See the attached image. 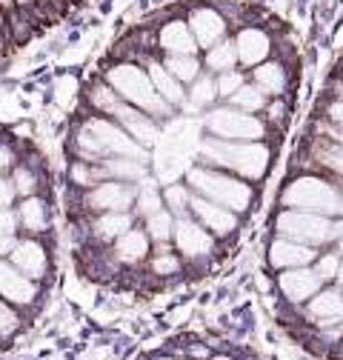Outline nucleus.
I'll return each mask as SVG.
<instances>
[{"label":"nucleus","mask_w":343,"mask_h":360,"mask_svg":"<svg viewBox=\"0 0 343 360\" xmlns=\"http://www.w3.org/2000/svg\"><path fill=\"white\" fill-rule=\"evenodd\" d=\"M272 152L261 141H221L209 138L200 143V163L232 172L243 180H261L269 169Z\"/></svg>","instance_id":"f257e3e1"},{"label":"nucleus","mask_w":343,"mask_h":360,"mask_svg":"<svg viewBox=\"0 0 343 360\" xmlns=\"http://www.w3.org/2000/svg\"><path fill=\"white\" fill-rule=\"evenodd\" d=\"M186 184L192 186V192L232 209L235 214L246 212L254 200V189H252V184H246L243 177H238L232 172H224V169H214V166H203V163L189 169Z\"/></svg>","instance_id":"f03ea898"},{"label":"nucleus","mask_w":343,"mask_h":360,"mask_svg":"<svg viewBox=\"0 0 343 360\" xmlns=\"http://www.w3.org/2000/svg\"><path fill=\"white\" fill-rule=\"evenodd\" d=\"M106 83L115 89L120 101L138 106L141 112L152 115L155 120H163L172 115V106L160 98L149 72L138 63H115L112 69H106Z\"/></svg>","instance_id":"7ed1b4c3"},{"label":"nucleus","mask_w":343,"mask_h":360,"mask_svg":"<svg viewBox=\"0 0 343 360\" xmlns=\"http://www.w3.org/2000/svg\"><path fill=\"white\" fill-rule=\"evenodd\" d=\"M283 209L315 212L326 217H343V189L318 174H300L280 195Z\"/></svg>","instance_id":"20e7f679"},{"label":"nucleus","mask_w":343,"mask_h":360,"mask_svg":"<svg viewBox=\"0 0 343 360\" xmlns=\"http://www.w3.org/2000/svg\"><path fill=\"white\" fill-rule=\"evenodd\" d=\"M275 232L278 238H289L306 246H326L335 238V220L315 212H300V209H283L275 217Z\"/></svg>","instance_id":"39448f33"},{"label":"nucleus","mask_w":343,"mask_h":360,"mask_svg":"<svg viewBox=\"0 0 343 360\" xmlns=\"http://www.w3.org/2000/svg\"><path fill=\"white\" fill-rule=\"evenodd\" d=\"M206 131L221 141H264L266 123L235 106H218L206 115Z\"/></svg>","instance_id":"423d86ee"},{"label":"nucleus","mask_w":343,"mask_h":360,"mask_svg":"<svg viewBox=\"0 0 343 360\" xmlns=\"http://www.w3.org/2000/svg\"><path fill=\"white\" fill-rule=\"evenodd\" d=\"M138 200V186L123 184V180H101L98 186L89 189L86 195V209L98 214L103 212H132Z\"/></svg>","instance_id":"0eeeda50"},{"label":"nucleus","mask_w":343,"mask_h":360,"mask_svg":"<svg viewBox=\"0 0 343 360\" xmlns=\"http://www.w3.org/2000/svg\"><path fill=\"white\" fill-rule=\"evenodd\" d=\"M172 240H175V249L183 257L200 260V257H209L214 252V240L218 238L192 214H181V217H175V235H172Z\"/></svg>","instance_id":"6e6552de"},{"label":"nucleus","mask_w":343,"mask_h":360,"mask_svg":"<svg viewBox=\"0 0 343 360\" xmlns=\"http://www.w3.org/2000/svg\"><path fill=\"white\" fill-rule=\"evenodd\" d=\"M186 23H189V29H192L200 49L218 46V43L226 40V34H229L226 15L218 12L214 6H192L189 15H186Z\"/></svg>","instance_id":"1a4fd4ad"},{"label":"nucleus","mask_w":343,"mask_h":360,"mask_svg":"<svg viewBox=\"0 0 343 360\" xmlns=\"http://www.w3.org/2000/svg\"><path fill=\"white\" fill-rule=\"evenodd\" d=\"M278 289L292 306H304L323 289V281L315 272V266H300V269H286V272L278 275Z\"/></svg>","instance_id":"9d476101"},{"label":"nucleus","mask_w":343,"mask_h":360,"mask_svg":"<svg viewBox=\"0 0 343 360\" xmlns=\"http://www.w3.org/2000/svg\"><path fill=\"white\" fill-rule=\"evenodd\" d=\"M189 214L195 217V220H200L203 226L214 235V238H229L235 229H238V214L232 212V209H226V206H221V203H214V200H209V198H203V195H192V203H189Z\"/></svg>","instance_id":"9b49d317"},{"label":"nucleus","mask_w":343,"mask_h":360,"mask_svg":"<svg viewBox=\"0 0 343 360\" xmlns=\"http://www.w3.org/2000/svg\"><path fill=\"white\" fill-rule=\"evenodd\" d=\"M318 249L315 246H306V243H297V240H289V238H275L269 243V266L275 272H286V269H300V266H312L318 260Z\"/></svg>","instance_id":"f8f14e48"},{"label":"nucleus","mask_w":343,"mask_h":360,"mask_svg":"<svg viewBox=\"0 0 343 360\" xmlns=\"http://www.w3.org/2000/svg\"><path fill=\"white\" fill-rule=\"evenodd\" d=\"M0 297L12 306H32L37 297V281L26 278L12 260L0 257Z\"/></svg>","instance_id":"ddd939ff"},{"label":"nucleus","mask_w":343,"mask_h":360,"mask_svg":"<svg viewBox=\"0 0 343 360\" xmlns=\"http://www.w3.org/2000/svg\"><path fill=\"white\" fill-rule=\"evenodd\" d=\"M109 117L117 120V123H120L129 134H132V138H135L141 146H146V149H149V146L155 143V138H157V120H155L152 115L141 112L138 106L126 103V101H120Z\"/></svg>","instance_id":"4468645a"},{"label":"nucleus","mask_w":343,"mask_h":360,"mask_svg":"<svg viewBox=\"0 0 343 360\" xmlns=\"http://www.w3.org/2000/svg\"><path fill=\"white\" fill-rule=\"evenodd\" d=\"M235 49H238V63L254 69L257 63L269 60V55H272V37H269V32L257 29V26H243L235 34Z\"/></svg>","instance_id":"2eb2a0df"},{"label":"nucleus","mask_w":343,"mask_h":360,"mask_svg":"<svg viewBox=\"0 0 343 360\" xmlns=\"http://www.w3.org/2000/svg\"><path fill=\"white\" fill-rule=\"evenodd\" d=\"M306 321L315 323V326H337V323H343V289L340 286H323L306 303Z\"/></svg>","instance_id":"dca6fc26"},{"label":"nucleus","mask_w":343,"mask_h":360,"mask_svg":"<svg viewBox=\"0 0 343 360\" xmlns=\"http://www.w3.org/2000/svg\"><path fill=\"white\" fill-rule=\"evenodd\" d=\"M9 260H12V266H18L20 272L26 278H32V281H43L46 272H49V255H46V249H43V243L34 240L32 235L15 243Z\"/></svg>","instance_id":"f3484780"},{"label":"nucleus","mask_w":343,"mask_h":360,"mask_svg":"<svg viewBox=\"0 0 343 360\" xmlns=\"http://www.w3.org/2000/svg\"><path fill=\"white\" fill-rule=\"evenodd\" d=\"M157 49L163 55H198V40L189 29L186 20L175 18V20H166L157 32Z\"/></svg>","instance_id":"a211bd4d"},{"label":"nucleus","mask_w":343,"mask_h":360,"mask_svg":"<svg viewBox=\"0 0 343 360\" xmlns=\"http://www.w3.org/2000/svg\"><path fill=\"white\" fill-rule=\"evenodd\" d=\"M146 72H149L155 89L160 92V98H163L172 109L186 103V89H183V83L163 66V60H149V63H146Z\"/></svg>","instance_id":"6ab92c4d"},{"label":"nucleus","mask_w":343,"mask_h":360,"mask_svg":"<svg viewBox=\"0 0 343 360\" xmlns=\"http://www.w3.org/2000/svg\"><path fill=\"white\" fill-rule=\"evenodd\" d=\"M149 235L146 229H138L132 226L129 232H123L115 243H112V255L117 263H126V266H132V263H141L146 255H149Z\"/></svg>","instance_id":"aec40b11"},{"label":"nucleus","mask_w":343,"mask_h":360,"mask_svg":"<svg viewBox=\"0 0 343 360\" xmlns=\"http://www.w3.org/2000/svg\"><path fill=\"white\" fill-rule=\"evenodd\" d=\"M18 220H20V226H23L32 238L43 235V232L49 229V206H46V200H43L40 195L23 198V203H20V209H18Z\"/></svg>","instance_id":"412c9836"},{"label":"nucleus","mask_w":343,"mask_h":360,"mask_svg":"<svg viewBox=\"0 0 343 360\" xmlns=\"http://www.w3.org/2000/svg\"><path fill=\"white\" fill-rule=\"evenodd\" d=\"M132 226H135L132 212H103V214L95 217L92 232H95L98 240H112L115 243L123 232H129Z\"/></svg>","instance_id":"4be33fe9"},{"label":"nucleus","mask_w":343,"mask_h":360,"mask_svg":"<svg viewBox=\"0 0 343 360\" xmlns=\"http://www.w3.org/2000/svg\"><path fill=\"white\" fill-rule=\"evenodd\" d=\"M252 83L261 86L266 95L280 98L286 92V69L278 60H264L252 69Z\"/></svg>","instance_id":"5701e85b"},{"label":"nucleus","mask_w":343,"mask_h":360,"mask_svg":"<svg viewBox=\"0 0 343 360\" xmlns=\"http://www.w3.org/2000/svg\"><path fill=\"white\" fill-rule=\"evenodd\" d=\"M106 180H123V184H138L146 177V163L132 158H106L101 163Z\"/></svg>","instance_id":"b1692460"},{"label":"nucleus","mask_w":343,"mask_h":360,"mask_svg":"<svg viewBox=\"0 0 343 360\" xmlns=\"http://www.w3.org/2000/svg\"><path fill=\"white\" fill-rule=\"evenodd\" d=\"M206 69L212 72V75H221V72H229V69H235L238 66V49H235V37L229 40H221L218 46H212V49H206Z\"/></svg>","instance_id":"393cba45"},{"label":"nucleus","mask_w":343,"mask_h":360,"mask_svg":"<svg viewBox=\"0 0 343 360\" xmlns=\"http://www.w3.org/2000/svg\"><path fill=\"white\" fill-rule=\"evenodd\" d=\"M266 92L261 86H254V83H243L238 92L229 98V106H235V109H240V112H246V115H257V112H264L266 109Z\"/></svg>","instance_id":"a878e982"},{"label":"nucleus","mask_w":343,"mask_h":360,"mask_svg":"<svg viewBox=\"0 0 343 360\" xmlns=\"http://www.w3.org/2000/svg\"><path fill=\"white\" fill-rule=\"evenodd\" d=\"M143 229H146L152 243H157V246L169 243L172 235H175V214H172L169 209H160V212H155V214H149L143 220Z\"/></svg>","instance_id":"bb28decb"},{"label":"nucleus","mask_w":343,"mask_h":360,"mask_svg":"<svg viewBox=\"0 0 343 360\" xmlns=\"http://www.w3.org/2000/svg\"><path fill=\"white\" fill-rule=\"evenodd\" d=\"M163 66L175 75L181 83H195L200 77L198 55H163Z\"/></svg>","instance_id":"cd10ccee"},{"label":"nucleus","mask_w":343,"mask_h":360,"mask_svg":"<svg viewBox=\"0 0 343 360\" xmlns=\"http://www.w3.org/2000/svg\"><path fill=\"white\" fill-rule=\"evenodd\" d=\"M186 101H189V109H203V106H212L214 101H218V86H214V77L212 75H200L192 89L186 92Z\"/></svg>","instance_id":"c85d7f7f"},{"label":"nucleus","mask_w":343,"mask_h":360,"mask_svg":"<svg viewBox=\"0 0 343 360\" xmlns=\"http://www.w3.org/2000/svg\"><path fill=\"white\" fill-rule=\"evenodd\" d=\"M86 101H89V106L95 109V115H103V117H109V115L115 112V106L120 103L117 92H115L109 83H95V86H89V92H86Z\"/></svg>","instance_id":"c756f323"},{"label":"nucleus","mask_w":343,"mask_h":360,"mask_svg":"<svg viewBox=\"0 0 343 360\" xmlns=\"http://www.w3.org/2000/svg\"><path fill=\"white\" fill-rule=\"evenodd\" d=\"M315 160L329 169L332 174H337V180H343V143L340 141H321L315 146Z\"/></svg>","instance_id":"7c9ffc66"},{"label":"nucleus","mask_w":343,"mask_h":360,"mask_svg":"<svg viewBox=\"0 0 343 360\" xmlns=\"http://www.w3.org/2000/svg\"><path fill=\"white\" fill-rule=\"evenodd\" d=\"M192 186L189 184H172V186H166L163 189V203H166V209L175 214V217H181V214H189V203H192Z\"/></svg>","instance_id":"2f4dec72"},{"label":"nucleus","mask_w":343,"mask_h":360,"mask_svg":"<svg viewBox=\"0 0 343 360\" xmlns=\"http://www.w3.org/2000/svg\"><path fill=\"white\" fill-rule=\"evenodd\" d=\"M160 209H166V203H163V192L152 184V180H146L143 186H138V200H135V212L146 220L149 214H155V212H160Z\"/></svg>","instance_id":"473e14b6"},{"label":"nucleus","mask_w":343,"mask_h":360,"mask_svg":"<svg viewBox=\"0 0 343 360\" xmlns=\"http://www.w3.org/2000/svg\"><path fill=\"white\" fill-rule=\"evenodd\" d=\"M149 269H152L157 278H172V275L181 272V257L172 252L166 243H160L157 252H155V257H152V263H149Z\"/></svg>","instance_id":"72a5a7b5"},{"label":"nucleus","mask_w":343,"mask_h":360,"mask_svg":"<svg viewBox=\"0 0 343 360\" xmlns=\"http://www.w3.org/2000/svg\"><path fill=\"white\" fill-rule=\"evenodd\" d=\"M12 184H15L18 198H32V195H37V174H34V169H29V166H15Z\"/></svg>","instance_id":"f704fd0d"},{"label":"nucleus","mask_w":343,"mask_h":360,"mask_svg":"<svg viewBox=\"0 0 343 360\" xmlns=\"http://www.w3.org/2000/svg\"><path fill=\"white\" fill-rule=\"evenodd\" d=\"M246 83L243 72L240 69H229V72H221V75H214V86H218V98H232L238 89Z\"/></svg>","instance_id":"c9c22d12"},{"label":"nucleus","mask_w":343,"mask_h":360,"mask_svg":"<svg viewBox=\"0 0 343 360\" xmlns=\"http://www.w3.org/2000/svg\"><path fill=\"white\" fill-rule=\"evenodd\" d=\"M340 255L337 252H326V255H318V260L312 263L315 266V272L321 275V281L323 283H329V281H335L337 278V269H340Z\"/></svg>","instance_id":"e433bc0d"},{"label":"nucleus","mask_w":343,"mask_h":360,"mask_svg":"<svg viewBox=\"0 0 343 360\" xmlns=\"http://www.w3.org/2000/svg\"><path fill=\"white\" fill-rule=\"evenodd\" d=\"M20 326V318H18V311L12 309L9 300L0 297V338H12Z\"/></svg>","instance_id":"4c0bfd02"},{"label":"nucleus","mask_w":343,"mask_h":360,"mask_svg":"<svg viewBox=\"0 0 343 360\" xmlns=\"http://www.w3.org/2000/svg\"><path fill=\"white\" fill-rule=\"evenodd\" d=\"M18 192H15V184H12V177H4L0 174V209H12Z\"/></svg>","instance_id":"58836bf2"},{"label":"nucleus","mask_w":343,"mask_h":360,"mask_svg":"<svg viewBox=\"0 0 343 360\" xmlns=\"http://www.w3.org/2000/svg\"><path fill=\"white\" fill-rule=\"evenodd\" d=\"M18 214L12 209H0V235H15L18 232Z\"/></svg>","instance_id":"ea45409f"},{"label":"nucleus","mask_w":343,"mask_h":360,"mask_svg":"<svg viewBox=\"0 0 343 360\" xmlns=\"http://www.w3.org/2000/svg\"><path fill=\"white\" fill-rule=\"evenodd\" d=\"M58 89H60V95H58V101H60L63 106H69V103L75 101V89H77L75 77H63V80L58 83Z\"/></svg>","instance_id":"a19ab883"},{"label":"nucleus","mask_w":343,"mask_h":360,"mask_svg":"<svg viewBox=\"0 0 343 360\" xmlns=\"http://www.w3.org/2000/svg\"><path fill=\"white\" fill-rule=\"evenodd\" d=\"M15 166V149L9 143H0V174Z\"/></svg>","instance_id":"79ce46f5"},{"label":"nucleus","mask_w":343,"mask_h":360,"mask_svg":"<svg viewBox=\"0 0 343 360\" xmlns=\"http://www.w3.org/2000/svg\"><path fill=\"white\" fill-rule=\"evenodd\" d=\"M326 117L332 120V126L343 129V101H335V103H329V106H326Z\"/></svg>","instance_id":"37998d69"},{"label":"nucleus","mask_w":343,"mask_h":360,"mask_svg":"<svg viewBox=\"0 0 343 360\" xmlns=\"http://www.w3.org/2000/svg\"><path fill=\"white\" fill-rule=\"evenodd\" d=\"M15 243H18L15 235H0V257H9L12 249H15Z\"/></svg>","instance_id":"c03bdc74"},{"label":"nucleus","mask_w":343,"mask_h":360,"mask_svg":"<svg viewBox=\"0 0 343 360\" xmlns=\"http://www.w3.org/2000/svg\"><path fill=\"white\" fill-rule=\"evenodd\" d=\"M335 246H337V255H343V217L335 220Z\"/></svg>","instance_id":"a18cd8bd"},{"label":"nucleus","mask_w":343,"mask_h":360,"mask_svg":"<svg viewBox=\"0 0 343 360\" xmlns=\"http://www.w3.org/2000/svg\"><path fill=\"white\" fill-rule=\"evenodd\" d=\"M189 354H192V360H209V357H212L203 346H192V349H189Z\"/></svg>","instance_id":"49530a36"},{"label":"nucleus","mask_w":343,"mask_h":360,"mask_svg":"<svg viewBox=\"0 0 343 360\" xmlns=\"http://www.w3.org/2000/svg\"><path fill=\"white\" fill-rule=\"evenodd\" d=\"M269 120H283V103H275V106H269Z\"/></svg>","instance_id":"de8ad7c7"},{"label":"nucleus","mask_w":343,"mask_h":360,"mask_svg":"<svg viewBox=\"0 0 343 360\" xmlns=\"http://www.w3.org/2000/svg\"><path fill=\"white\" fill-rule=\"evenodd\" d=\"M335 281H337V286L343 289V260H340V269H337V278H335Z\"/></svg>","instance_id":"09e8293b"},{"label":"nucleus","mask_w":343,"mask_h":360,"mask_svg":"<svg viewBox=\"0 0 343 360\" xmlns=\"http://www.w3.org/2000/svg\"><path fill=\"white\" fill-rule=\"evenodd\" d=\"M209 360H235V357H232V354H212Z\"/></svg>","instance_id":"8fccbe9b"},{"label":"nucleus","mask_w":343,"mask_h":360,"mask_svg":"<svg viewBox=\"0 0 343 360\" xmlns=\"http://www.w3.org/2000/svg\"><path fill=\"white\" fill-rule=\"evenodd\" d=\"M155 360H175V357H172V354H160V357H155Z\"/></svg>","instance_id":"3c124183"}]
</instances>
